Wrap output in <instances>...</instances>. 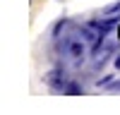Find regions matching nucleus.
Instances as JSON below:
<instances>
[{"label": "nucleus", "instance_id": "f257e3e1", "mask_svg": "<svg viewBox=\"0 0 120 115\" xmlns=\"http://www.w3.org/2000/svg\"><path fill=\"white\" fill-rule=\"evenodd\" d=\"M65 55L72 62L82 60V58H84V43H82V38H70V41L65 43Z\"/></svg>", "mask_w": 120, "mask_h": 115}]
</instances>
